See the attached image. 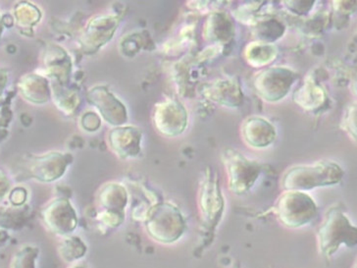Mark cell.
<instances>
[{
    "mask_svg": "<svg viewBox=\"0 0 357 268\" xmlns=\"http://www.w3.org/2000/svg\"><path fill=\"white\" fill-rule=\"evenodd\" d=\"M344 171L334 161H318L310 165H298L289 169L282 179L284 191H307L332 187L342 182Z\"/></svg>",
    "mask_w": 357,
    "mask_h": 268,
    "instance_id": "cell-1",
    "label": "cell"
},
{
    "mask_svg": "<svg viewBox=\"0 0 357 268\" xmlns=\"http://www.w3.org/2000/svg\"><path fill=\"white\" fill-rule=\"evenodd\" d=\"M318 251L325 258H331L342 245L354 248L357 245V228L340 207H333L318 228Z\"/></svg>",
    "mask_w": 357,
    "mask_h": 268,
    "instance_id": "cell-2",
    "label": "cell"
},
{
    "mask_svg": "<svg viewBox=\"0 0 357 268\" xmlns=\"http://www.w3.org/2000/svg\"><path fill=\"white\" fill-rule=\"evenodd\" d=\"M144 222L147 235L162 245L178 242L187 230L182 211L170 202H159L149 207Z\"/></svg>",
    "mask_w": 357,
    "mask_h": 268,
    "instance_id": "cell-3",
    "label": "cell"
},
{
    "mask_svg": "<svg viewBox=\"0 0 357 268\" xmlns=\"http://www.w3.org/2000/svg\"><path fill=\"white\" fill-rule=\"evenodd\" d=\"M274 214L280 223L289 229L312 223L318 216V207L306 192L284 191L274 207Z\"/></svg>",
    "mask_w": 357,
    "mask_h": 268,
    "instance_id": "cell-4",
    "label": "cell"
},
{
    "mask_svg": "<svg viewBox=\"0 0 357 268\" xmlns=\"http://www.w3.org/2000/svg\"><path fill=\"white\" fill-rule=\"evenodd\" d=\"M222 163L228 178L229 189L236 195L250 192L263 172L261 163L248 159L234 149H226L222 153Z\"/></svg>",
    "mask_w": 357,
    "mask_h": 268,
    "instance_id": "cell-5",
    "label": "cell"
},
{
    "mask_svg": "<svg viewBox=\"0 0 357 268\" xmlns=\"http://www.w3.org/2000/svg\"><path fill=\"white\" fill-rule=\"evenodd\" d=\"M300 78L294 70L284 66H271L258 72L253 87L260 98L266 103H279L287 98Z\"/></svg>",
    "mask_w": 357,
    "mask_h": 268,
    "instance_id": "cell-6",
    "label": "cell"
},
{
    "mask_svg": "<svg viewBox=\"0 0 357 268\" xmlns=\"http://www.w3.org/2000/svg\"><path fill=\"white\" fill-rule=\"evenodd\" d=\"M199 207L202 223L206 234H212L221 222L225 211V200L222 194L217 175L211 168H206L199 194Z\"/></svg>",
    "mask_w": 357,
    "mask_h": 268,
    "instance_id": "cell-7",
    "label": "cell"
},
{
    "mask_svg": "<svg viewBox=\"0 0 357 268\" xmlns=\"http://www.w3.org/2000/svg\"><path fill=\"white\" fill-rule=\"evenodd\" d=\"M43 224L57 236L72 235L78 227V216L76 209L65 198L52 200L40 211Z\"/></svg>",
    "mask_w": 357,
    "mask_h": 268,
    "instance_id": "cell-8",
    "label": "cell"
},
{
    "mask_svg": "<svg viewBox=\"0 0 357 268\" xmlns=\"http://www.w3.org/2000/svg\"><path fill=\"white\" fill-rule=\"evenodd\" d=\"M153 124L163 136L174 137L185 131L189 115L180 101L168 100L156 105L153 111Z\"/></svg>",
    "mask_w": 357,
    "mask_h": 268,
    "instance_id": "cell-9",
    "label": "cell"
},
{
    "mask_svg": "<svg viewBox=\"0 0 357 268\" xmlns=\"http://www.w3.org/2000/svg\"><path fill=\"white\" fill-rule=\"evenodd\" d=\"M69 164V158L59 153L32 156L26 161V173L38 182L52 183L66 173Z\"/></svg>",
    "mask_w": 357,
    "mask_h": 268,
    "instance_id": "cell-10",
    "label": "cell"
},
{
    "mask_svg": "<svg viewBox=\"0 0 357 268\" xmlns=\"http://www.w3.org/2000/svg\"><path fill=\"white\" fill-rule=\"evenodd\" d=\"M88 100L100 111L106 122L113 126L125 124L128 120L126 106L105 87H96L88 93Z\"/></svg>",
    "mask_w": 357,
    "mask_h": 268,
    "instance_id": "cell-11",
    "label": "cell"
},
{
    "mask_svg": "<svg viewBox=\"0 0 357 268\" xmlns=\"http://www.w3.org/2000/svg\"><path fill=\"white\" fill-rule=\"evenodd\" d=\"M242 137L248 147L261 149L273 144L277 139V130L266 118L250 116L242 124Z\"/></svg>",
    "mask_w": 357,
    "mask_h": 268,
    "instance_id": "cell-12",
    "label": "cell"
},
{
    "mask_svg": "<svg viewBox=\"0 0 357 268\" xmlns=\"http://www.w3.org/2000/svg\"><path fill=\"white\" fill-rule=\"evenodd\" d=\"M205 96L217 105L229 108L243 105L245 94L236 79H219L208 84L205 89Z\"/></svg>",
    "mask_w": 357,
    "mask_h": 268,
    "instance_id": "cell-13",
    "label": "cell"
},
{
    "mask_svg": "<svg viewBox=\"0 0 357 268\" xmlns=\"http://www.w3.org/2000/svg\"><path fill=\"white\" fill-rule=\"evenodd\" d=\"M142 137V132L136 127L115 128L110 133L111 149L120 158H137L141 153Z\"/></svg>",
    "mask_w": 357,
    "mask_h": 268,
    "instance_id": "cell-14",
    "label": "cell"
},
{
    "mask_svg": "<svg viewBox=\"0 0 357 268\" xmlns=\"http://www.w3.org/2000/svg\"><path fill=\"white\" fill-rule=\"evenodd\" d=\"M235 33L234 22L225 12H213L205 21L204 38L206 42L226 45L233 40Z\"/></svg>",
    "mask_w": 357,
    "mask_h": 268,
    "instance_id": "cell-15",
    "label": "cell"
},
{
    "mask_svg": "<svg viewBox=\"0 0 357 268\" xmlns=\"http://www.w3.org/2000/svg\"><path fill=\"white\" fill-rule=\"evenodd\" d=\"M327 100L325 89L312 78L303 82L294 94V101L296 105L308 112H314L322 108Z\"/></svg>",
    "mask_w": 357,
    "mask_h": 268,
    "instance_id": "cell-16",
    "label": "cell"
},
{
    "mask_svg": "<svg viewBox=\"0 0 357 268\" xmlns=\"http://www.w3.org/2000/svg\"><path fill=\"white\" fill-rule=\"evenodd\" d=\"M98 202L105 211L125 212L129 195L124 186L118 183H108L100 190Z\"/></svg>",
    "mask_w": 357,
    "mask_h": 268,
    "instance_id": "cell-17",
    "label": "cell"
},
{
    "mask_svg": "<svg viewBox=\"0 0 357 268\" xmlns=\"http://www.w3.org/2000/svg\"><path fill=\"white\" fill-rule=\"evenodd\" d=\"M243 55L250 66L261 68V67L273 64L275 59L278 57V48L272 43L255 40V42L248 43Z\"/></svg>",
    "mask_w": 357,
    "mask_h": 268,
    "instance_id": "cell-18",
    "label": "cell"
},
{
    "mask_svg": "<svg viewBox=\"0 0 357 268\" xmlns=\"http://www.w3.org/2000/svg\"><path fill=\"white\" fill-rule=\"evenodd\" d=\"M19 89L24 98L35 103H45L50 98V87L47 80L37 75H28L21 80Z\"/></svg>",
    "mask_w": 357,
    "mask_h": 268,
    "instance_id": "cell-19",
    "label": "cell"
},
{
    "mask_svg": "<svg viewBox=\"0 0 357 268\" xmlns=\"http://www.w3.org/2000/svg\"><path fill=\"white\" fill-rule=\"evenodd\" d=\"M284 31V24L273 17L261 19L253 26V37L257 42L272 43L283 37Z\"/></svg>",
    "mask_w": 357,
    "mask_h": 268,
    "instance_id": "cell-20",
    "label": "cell"
},
{
    "mask_svg": "<svg viewBox=\"0 0 357 268\" xmlns=\"http://www.w3.org/2000/svg\"><path fill=\"white\" fill-rule=\"evenodd\" d=\"M57 251L65 262L72 263L84 258L88 253V246L79 236L70 235L60 242Z\"/></svg>",
    "mask_w": 357,
    "mask_h": 268,
    "instance_id": "cell-21",
    "label": "cell"
},
{
    "mask_svg": "<svg viewBox=\"0 0 357 268\" xmlns=\"http://www.w3.org/2000/svg\"><path fill=\"white\" fill-rule=\"evenodd\" d=\"M26 207H13L0 211V228L3 230H19L26 221Z\"/></svg>",
    "mask_w": 357,
    "mask_h": 268,
    "instance_id": "cell-22",
    "label": "cell"
},
{
    "mask_svg": "<svg viewBox=\"0 0 357 268\" xmlns=\"http://www.w3.org/2000/svg\"><path fill=\"white\" fill-rule=\"evenodd\" d=\"M38 255L40 250L36 246H23L12 258L11 268H37Z\"/></svg>",
    "mask_w": 357,
    "mask_h": 268,
    "instance_id": "cell-23",
    "label": "cell"
},
{
    "mask_svg": "<svg viewBox=\"0 0 357 268\" xmlns=\"http://www.w3.org/2000/svg\"><path fill=\"white\" fill-rule=\"evenodd\" d=\"M125 218H126L125 212L109 211L101 212L100 216H98L101 223L111 229H116L121 226L124 223Z\"/></svg>",
    "mask_w": 357,
    "mask_h": 268,
    "instance_id": "cell-24",
    "label": "cell"
},
{
    "mask_svg": "<svg viewBox=\"0 0 357 268\" xmlns=\"http://www.w3.org/2000/svg\"><path fill=\"white\" fill-rule=\"evenodd\" d=\"M284 6L296 15H307L315 6V1H284Z\"/></svg>",
    "mask_w": 357,
    "mask_h": 268,
    "instance_id": "cell-25",
    "label": "cell"
},
{
    "mask_svg": "<svg viewBox=\"0 0 357 268\" xmlns=\"http://www.w3.org/2000/svg\"><path fill=\"white\" fill-rule=\"evenodd\" d=\"M28 198V192L25 188L17 187L9 193V202L13 207H23Z\"/></svg>",
    "mask_w": 357,
    "mask_h": 268,
    "instance_id": "cell-26",
    "label": "cell"
},
{
    "mask_svg": "<svg viewBox=\"0 0 357 268\" xmlns=\"http://www.w3.org/2000/svg\"><path fill=\"white\" fill-rule=\"evenodd\" d=\"M344 126L347 133L356 137V106H351L349 112L346 114L344 119Z\"/></svg>",
    "mask_w": 357,
    "mask_h": 268,
    "instance_id": "cell-27",
    "label": "cell"
},
{
    "mask_svg": "<svg viewBox=\"0 0 357 268\" xmlns=\"http://www.w3.org/2000/svg\"><path fill=\"white\" fill-rule=\"evenodd\" d=\"M11 183L7 174L0 168V200L4 199L6 195L10 192Z\"/></svg>",
    "mask_w": 357,
    "mask_h": 268,
    "instance_id": "cell-28",
    "label": "cell"
},
{
    "mask_svg": "<svg viewBox=\"0 0 357 268\" xmlns=\"http://www.w3.org/2000/svg\"><path fill=\"white\" fill-rule=\"evenodd\" d=\"M333 6L336 8L337 11L342 13H351L356 9V3L352 1H334Z\"/></svg>",
    "mask_w": 357,
    "mask_h": 268,
    "instance_id": "cell-29",
    "label": "cell"
},
{
    "mask_svg": "<svg viewBox=\"0 0 357 268\" xmlns=\"http://www.w3.org/2000/svg\"><path fill=\"white\" fill-rule=\"evenodd\" d=\"M86 117L89 118V122L84 123L83 127L88 131H96L100 126V120L98 116L95 113H86Z\"/></svg>",
    "mask_w": 357,
    "mask_h": 268,
    "instance_id": "cell-30",
    "label": "cell"
},
{
    "mask_svg": "<svg viewBox=\"0 0 357 268\" xmlns=\"http://www.w3.org/2000/svg\"><path fill=\"white\" fill-rule=\"evenodd\" d=\"M9 236L8 234H7V232L3 230V229H0V247L6 245Z\"/></svg>",
    "mask_w": 357,
    "mask_h": 268,
    "instance_id": "cell-31",
    "label": "cell"
},
{
    "mask_svg": "<svg viewBox=\"0 0 357 268\" xmlns=\"http://www.w3.org/2000/svg\"><path fill=\"white\" fill-rule=\"evenodd\" d=\"M70 268H89L88 267H86V265H74L73 267H71Z\"/></svg>",
    "mask_w": 357,
    "mask_h": 268,
    "instance_id": "cell-32",
    "label": "cell"
},
{
    "mask_svg": "<svg viewBox=\"0 0 357 268\" xmlns=\"http://www.w3.org/2000/svg\"><path fill=\"white\" fill-rule=\"evenodd\" d=\"M3 24H2V20L0 19V37H1L2 31H3Z\"/></svg>",
    "mask_w": 357,
    "mask_h": 268,
    "instance_id": "cell-33",
    "label": "cell"
},
{
    "mask_svg": "<svg viewBox=\"0 0 357 268\" xmlns=\"http://www.w3.org/2000/svg\"><path fill=\"white\" fill-rule=\"evenodd\" d=\"M233 268H241L240 267H238V265H235Z\"/></svg>",
    "mask_w": 357,
    "mask_h": 268,
    "instance_id": "cell-34",
    "label": "cell"
}]
</instances>
